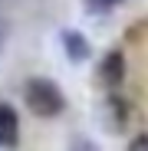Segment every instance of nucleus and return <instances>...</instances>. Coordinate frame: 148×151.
Returning <instances> with one entry per match:
<instances>
[{"label":"nucleus","instance_id":"1","mask_svg":"<svg viewBox=\"0 0 148 151\" xmlns=\"http://www.w3.org/2000/svg\"><path fill=\"white\" fill-rule=\"evenodd\" d=\"M23 102L36 118H59L66 112V95L53 79H43V76H33V79L23 86Z\"/></svg>","mask_w":148,"mask_h":151},{"label":"nucleus","instance_id":"2","mask_svg":"<svg viewBox=\"0 0 148 151\" xmlns=\"http://www.w3.org/2000/svg\"><path fill=\"white\" fill-rule=\"evenodd\" d=\"M122 79H125V53L122 49H109L95 66V86L105 89V92H115L122 86Z\"/></svg>","mask_w":148,"mask_h":151},{"label":"nucleus","instance_id":"3","mask_svg":"<svg viewBox=\"0 0 148 151\" xmlns=\"http://www.w3.org/2000/svg\"><path fill=\"white\" fill-rule=\"evenodd\" d=\"M99 118H102L105 125V132H125V125H129V102L122 95H109L102 99V109H99Z\"/></svg>","mask_w":148,"mask_h":151},{"label":"nucleus","instance_id":"4","mask_svg":"<svg viewBox=\"0 0 148 151\" xmlns=\"http://www.w3.org/2000/svg\"><path fill=\"white\" fill-rule=\"evenodd\" d=\"M20 141V115L13 105L0 102V148H17Z\"/></svg>","mask_w":148,"mask_h":151},{"label":"nucleus","instance_id":"5","mask_svg":"<svg viewBox=\"0 0 148 151\" xmlns=\"http://www.w3.org/2000/svg\"><path fill=\"white\" fill-rule=\"evenodd\" d=\"M59 43H63L66 59H72V63H86V59L92 56V46H89V40H86L79 30H63V33H59Z\"/></svg>","mask_w":148,"mask_h":151},{"label":"nucleus","instance_id":"6","mask_svg":"<svg viewBox=\"0 0 148 151\" xmlns=\"http://www.w3.org/2000/svg\"><path fill=\"white\" fill-rule=\"evenodd\" d=\"M118 4H122V0H82L86 13H109V10H115Z\"/></svg>","mask_w":148,"mask_h":151},{"label":"nucleus","instance_id":"7","mask_svg":"<svg viewBox=\"0 0 148 151\" xmlns=\"http://www.w3.org/2000/svg\"><path fill=\"white\" fill-rule=\"evenodd\" d=\"M69 151H99V145L92 141V138H82V135H76L69 141Z\"/></svg>","mask_w":148,"mask_h":151},{"label":"nucleus","instance_id":"8","mask_svg":"<svg viewBox=\"0 0 148 151\" xmlns=\"http://www.w3.org/2000/svg\"><path fill=\"white\" fill-rule=\"evenodd\" d=\"M125 151H148V132H138L132 141H129V148Z\"/></svg>","mask_w":148,"mask_h":151},{"label":"nucleus","instance_id":"9","mask_svg":"<svg viewBox=\"0 0 148 151\" xmlns=\"http://www.w3.org/2000/svg\"><path fill=\"white\" fill-rule=\"evenodd\" d=\"M7 36H10V23L0 17V49H4V43H7Z\"/></svg>","mask_w":148,"mask_h":151}]
</instances>
